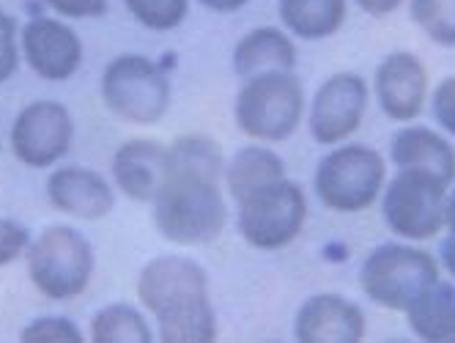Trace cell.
<instances>
[{"label":"cell","mask_w":455,"mask_h":343,"mask_svg":"<svg viewBox=\"0 0 455 343\" xmlns=\"http://www.w3.org/2000/svg\"><path fill=\"white\" fill-rule=\"evenodd\" d=\"M102 102L121 121L151 127L171 108V80L151 58L124 52L102 72Z\"/></svg>","instance_id":"obj_7"},{"label":"cell","mask_w":455,"mask_h":343,"mask_svg":"<svg viewBox=\"0 0 455 343\" xmlns=\"http://www.w3.org/2000/svg\"><path fill=\"white\" fill-rule=\"evenodd\" d=\"M447 184L426 171L398 168L381 190V217L387 228L409 242L434 239L444 228Z\"/></svg>","instance_id":"obj_9"},{"label":"cell","mask_w":455,"mask_h":343,"mask_svg":"<svg viewBox=\"0 0 455 343\" xmlns=\"http://www.w3.org/2000/svg\"><path fill=\"white\" fill-rule=\"evenodd\" d=\"M297 69V47L280 28H255L234 47V72L242 80Z\"/></svg>","instance_id":"obj_18"},{"label":"cell","mask_w":455,"mask_h":343,"mask_svg":"<svg viewBox=\"0 0 455 343\" xmlns=\"http://www.w3.org/2000/svg\"><path fill=\"white\" fill-rule=\"evenodd\" d=\"M365 310L340 294H315L305 299L294 316L299 343H356L365 338Z\"/></svg>","instance_id":"obj_14"},{"label":"cell","mask_w":455,"mask_h":343,"mask_svg":"<svg viewBox=\"0 0 455 343\" xmlns=\"http://www.w3.org/2000/svg\"><path fill=\"white\" fill-rule=\"evenodd\" d=\"M444 228L455 234V187L447 193V201H444Z\"/></svg>","instance_id":"obj_33"},{"label":"cell","mask_w":455,"mask_h":343,"mask_svg":"<svg viewBox=\"0 0 455 343\" xmlns=\"http://www.w3.org/2000/svg\"><path fill=\"white\" fill-rule=\"evenodd\" d=\"M305 113V88L294 72L258 75L244 80L234 118L236 127L261 143H280L297 132Z\"/></svg>","instance_id":"obj_5"},{"label":"cell","mask_w":455,"mask_h":343,"mask_svg":"<svg viewBox=\"0 0 455 343\" xmlns=\"http://www.w3.org/2000/svg\"><path fill=\"white\" fill-rule=\"evenodd\" d=\"M411 332L426 343H455V283L436 280L409 307Z\"/></svg>","instance_id":"obj_19"},{"label":"cell","mask_w":455,"mask_h":343,"mask_svg":"<svg viewBox=\"0 0 455 343\" xmlns=\"http://www.w3.org/2000/svg\"><path fill=\"white\" fill-rule=\"evenodd\" d=\"M28 275L47 299L63 302L80 297L96 269L88 236L72 226H47L28 244Z\"/></svg>","instance_id":"obj_3"},{"label":"cell","mask_w":455,"mask_h":343,"mask_svg":"<svg viewBox=\"0 0 455 343\" xmlns=\"http://www.w3.org/2000/svg\"><path fill=\"white\" fill-rule=\"evenodd\" d=\"M20 28L12 14L0 9V85L14 77L20 67Z\"/></svg>","instance_id":"obj_26"},{"label":"cell","mask_w":455,"mask_h":343,"mask_svg":"<svg viewBox=\"0 0 455 343\" xmlns=\"http://www.w3.org/2000/svg\"><path fill=\"white\" fill-rule=\"evenodd\" d=\"M389 160L395 163V168L426 171L447 187L455 181V148L444 135L428 127L398 130L389 140Z\"/></svg>","instance_id":"obj_17"},{"label":"cell","mask_w":455,"mask_h":343,"mask_svg":"<svg viewBox=\"0 0 455 343\" xmlns=\"http://www.w3.org/2000/svg\"><path fill=\"white\" fill-rule=\"evenodd\" d=\"M307 195L291 179H277L239 201V234L255 251H283L302 234Z\"/></svg>","instance_id":"obj_8"},{"label":"cell","mask_w":455,"mask_h":343,"mask_svg":"<svg viewBox=\"0 0 455 343\" xmlns=\"http://www.w3.org/2000/svg\"><path fill=\"white\" fill-rule=\"evenodd\" d=\"M91 340L96 343H151L154 332L138 307L116 302L96 310L91 319Z\"/></svg>","instance_id":"obj_22"},{"label":"cell","mask_w":455,"mask_h":343,"mask_svg":"<svg viewBox=\"0 0 455 343\" xmlns=\"http://www.w3.org/2000/svg\"><path fill=\"white\" fill-rule=\"evenodd\" d=\"M387 184V163L384 157L363 143H346L323 154L313 187L318 201L340 214H356L371 209Z\"/></svg>","instance_id":"obj_4"},{"label":"cell","mask_w":455,"mask_h":343,"mask_svg":"<svg viewBox=\"0 0 455 343\" xmlns=\"http://www.w3.org/2000/svg\"><path fill=\"white\" fill-rule=\"evenodd\" d=\"M439 280V264L431 253L403 242H384L360 267V289L379 307L406 314V307Z\"/></svg>","instance_id":"obj_6"},{"label":"cell","mask_w":455,"mask_h":343,"mask_svg":"<svg viewBox=\"0 0 455 343\" xmlns=\"http://www.w3.org/2000/svg\"><path fill=\"white\" fill-rule=\"evenodd\" d=\"M138 297L165 343H212L217 338L209 275L195 259H151L138 275Z\"/></svg>","instance_id":"obj_2"},{"label":"cell","mask_w":455,"mask_h":343,"mask_svg":"<svg viewBox=\"0 0 455 343\" xmlns=\"http://www.w3.org/2000/svg\"><path fill=\"white\" fill-rule=\"evenodd\" d=\"M165 151L151 138H132L113 154V181L118 190L138 203H154L162 179H165Z\"/></svg>","instance_id":"obj_16"},{"label":"cell","mask_w":455,"mask_h":343,"mask_svg":"<svg viewBox=\"0 0 455 343\" xmlns=\"http://www.w3.org/2000/svg\"><path fill=\"white\" fill-rule=\"evenodd\" d=\"M75 140V118L67 105L36 100L25 105L12 124V151L28 168H52L69 154Z\"/></svg>","instance_id":"obj_10"},{"label":"cell","mask_w":455,"mask_h":343,"mask_svg":"<svg viewBox=\"0 0 455 343\" xmlns=\"http://www.w3.org/2000/svg\"><path fill=\"white\" fill-rule=\"evenodd\" d=\"M22 343H83L85 335L80 332V327L67 319V316H42L34 319L22 332H20Z\"/></svg>","instance_id":"obj_25"},{"label":"cell","mask_w":455,"mask_h":343,"mask_svg":"<svg viewBox=\"0 0 455 343\" xmlns=\"http://www.w3.org/2000/svg\"><path fill=\"white\" fill-rule=\"evenodd\" d=\"M354 4L371 17H387V14L398 12L403 0H354Z\"/></svg>","instance_id":"obj_30"},{"label":"cell","mask_w":455,"mask_h":343,"mask_svg":"<svg viewBox=\"0 0 455 343\" xmlns=\"http://www.w3.org/2000/svg\"><path fill=\"white\" fill-rule=\"evenodd\" d=\"M47 201L52 203V209L72 214L77 220H102L116 206V190L102 173L80 165H67L50 173Z\"/></svg>","instance_id":"obj_15"},{"label":"cell","mask_w":455,"mask_h":343,"mask_svg":"<svg viewBox=\"0 0 455 343\" xmlns=\"http://www.w3.org/2000/svg\"><path fill=\"white\" fill-rule=\"evenodd\" d=\"M222 179L225 154L214 138H176L165 151V179L154 198L159 236L184 247L220 239L228 223Z\"/></svg>","instance_id":"obj_1"},{"label":"cell","mask_w":455,"mask_h":343,"mask_svg":"<svg viewBox=\"0 0 455 343\" xmlns=\"http://www.w3.org/2000/svg\"><path fill=\"white\" fill-rule=\"evenodd\" d=\"M439 261L447 269L450 277H455V234H450L442 244H439Z\"/></svg>","instance_id":"obj_32"},{"label":"cell","mask_w":455,"mask_h":343,"mask_svg":"<svg viewBox=\"0 0 455 343\" xmlns=\"http://www.w3.org/2000/svg\"><path fill=\"white\" fill-rule=\"evenodd\" d=\"M431 110H434V118L439 127L455 138V77H444L434 97H431Z\"/></svg>","instance_id":"obj_28"},{"label":"cell","mask_w":455,"mask_h":343,"mask_svg":"<svg viewBox=\"0 0 455 343\" xmlns=\"http://www.w3.org/2000/svg\"><path fill=\"white\" fill-rule=\"evenodd\" d=\"M42 4L69 20H93L108 12V0H42Z\"/></svg>","instance_id":"obj_29"},{"label":"cell","mask_w":455,"mask_h":343,"mask_svg":"<svg viewBox=\"0 0 455 343\" xmlns=\"http://www.w3.org/2000/svg\"><path fill=\"white\" fill-rule=\"evenodd\" d=\"M20 50L34 75L63 83L77 75L83 64V42L75 28L52 17H34L20 30Z\"/></svg>","instance_id":"obj_12"},{"label":"cell","mask_w":455,"mask_h":343,"mask_svg":"<svg viewBox=\"0 0 455 343\" xmlns=\"http://www.w3.org/2000/svg\"><path fill=\"white\" fill-rule=\"evenodd\" d=\"M280 20L291 36L321 42L335 36L346 22V0H280Z\"/></svg>","instance_id":"obj_20"},{"label":"cell","mask_w":455,"mask_h":343,"mask_svg":"<svg viewBox=\"0 0 455 343\" xmlns=\"http://www.w3.org/2000/svg\"><path fill=\"white\" fill-rule=\"evenodd\" d=\"M368 108V83L354 72L327 77L310 102L307 130L321 146H338L363 127Z\"/></svg>","instance_id":"obj_11"},{"label":"cell","mask_w":455,"mask_h":343,"mask_svg":"<svg viewBox=\"0 0 455 343\" xmlns=\"http://www.w3.org/2000/svg\"><path fill=\"white\" fill-rule=\"evenodd\" d=\"M124 6L143 28L159 34L176 30L189 14V0H124Z\"/></svg>","instance_id":"obj_24"},{"label":"cell","mask_w":455,"mask_h":343,"mask_svg":"<svg viewBox=\"0 0 455 343\" xmlns=\"http://www.w3.org/2000/svg\"><path fill=\"white\" fill-rule=\"evenodd\" d=\"M28 244H30V231L17 220L0 217V267H9L20 256H25Z\"/></svg>","instance_id":"obj_27"},{"label":"cell","mask_w":455,"mask_h":343,"mask_svg":"<svg viewBox=\"0 0 455 343\" xmlns=\"http://www.w3.org/2000/svg\"><path fill=\"white\" fill-rule=\"evenodd\" d=\"M409 14L431 42L455 47V0H409Z\"/></svg>","instance_id":"obj_23"},{"label":"cell","mask_w":455,"mask_h":343,"mask_svg":"<svg viewBox=\"0 0 455 343\" xmlns=\"http://www.w3.org/2000/svg\"><path fill=\"white\" fill-rule=\"evenodd\" d=\"M201 6H206L209 12H217V14H234L239 9H244L250 0H198Z\"/></svg>","instance_id":"obj_31"},{"label":"cell","mask_w":455,"mask_h":343,"mask_svg":"<svg viewBox=\"0 0 455 343\" xmlns=\"http://www.w3.org/2000/svg\"><path fill=\"white\" fill-rule=\"evenodd\" d=\"M277 179H285V163L269 146H244L225 163V187L236 203Z\"/></svg>","instance_id":"obj_21"},{"label":"cell","mask_w":455,"mask_h":343,"mask_svg":"<svg viewBox=\"0 0 455 343\" xmlns=\"http://www.w3.org/2000/svg\"><path fill=\"white\" fill-rule=\"evenodd\" d=\"M373 93L381 113L389 121L409 124L426 110L428 69L414 52H389L376 67Z\"/></svg>","instance_id":"obj_13"}]
</instances>
